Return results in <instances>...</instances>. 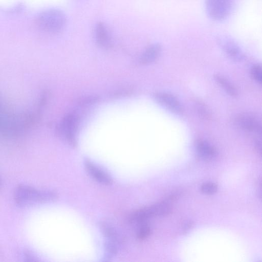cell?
<instances>
[{
    "label": "cell",
    "mask_w": 262,
    "mask_h": 262,
    "mask_svg": "<svg viewBox=\"0 0 262 262\" xmlns=\"http://www.w3.org/2000/svg\"><path fill=\"white\" fill-rule=\"evenodd\" d=\"M43 105L38 101L37 105L32 110L12 112L4 110L0 113V135L16 137L31 129L40 120Z\"/></svg>",
    "instance_id": "6da1fadb"
},
{
    "label": "cell",
    "mask_w": 262,
    "mask_h": 262,
    "mask_svg": "<svg viewBox=\"0 0 262 262\" xmlns=\"http://www.w3.org/2000/svg\"><path fill=\"white\" fill-rule=\"evenodd\" d=\"M57 198V194L54 191L38 190L26 185L18 186L14 193L15 202L20 207L49 202L56 200Z\"/></svg>",
    "instance_id": "7a4b0ae2"
},
{
    "label": "cell",
    "mask_w": 262,
    "mask_h": 262,
    "mask_svg": "<svg viewBox=\"0 0 262 262\" xmlns=\"http://www.w3.org/2000/svg\"><path fill=\"white\" fill-rule=\"evenodd\" d=\"M36 24L40 29L48 33L60 32L66 24V17L60 10L50 9L42 11L36 18Z\"/></svg>",
    "instance_id": "3957f363"
},
{
    "label": "cell",
    "mask_w": 262,
    "mask_h": 262,
    "mask_svg": "<svg viewBox=\"0 0 262 262\" xmlns=\"http://www.w3.org/2000/svg\"><path fill=\"white\" fill-rule=\"evenodd\" d=\"M232 0H206L205 7L207 14L213 20L226 19L231 11Z\"/></svg>",
    "instance_id": "277c9868"
},
{
    "label": "cell",
    "mask_w": 262,
    "mask_h": 262,
    "mask_svg": "<svg viewBox=\"0 0 262 262\" xmlns=\"http://www.w3.org/2000/svg\"><path fill=\"white\" fill-rule=\"evenodd\" d=\"M78 126V118L74 114L65 116L60 123L57 131L58 134L71 145L75 146V134Z\"/></svg>",
    "instance_id": "5b68a950"
},
{
    "label": "cell",
    "mask_w": 262,
    "mask_h": 262,
    "mask_svg": "<svg viewBox=\"0 0 262 262\" xmlns=\"http://www.w3.org/2000/svg\"><path fill=\"white\" fill-rule=\"evenodd\" d=\"M234 123L238 128L242 130L257 134L261 132L260 122L252 114H240L235 117Z\"/></svg>",
    "instance_id": "8992f818"
},
{
    "label": "cell",
    "mask_w": 262,
    "mask_h": 262,
    "mask_svg": "<svg viewBox=\"0 0 262 262\" xmlns=\"http://www.w3.org/2000/svg\"><path fill=\"white\" fill-rule=\"evenodd\" d=\"M154 97L158 103L173 113L177 114L182 113V106L173 95L165 92H159L154 95Z\"/></svg>",
    "instance_id": "52a82bcc"
},
{
    "label": "cell",
    "mask_w": 262,
    "mask_h": 262,
    "mask_svg": "<svg viewBox=\"0 0 262 262\" xmlns=\"http://www.w3.org/2000/svg\"><path fill=\"white\" fill-rule=\"evenodd\" d=\"M85 167L90 176L98 182L107 185L112 183L111 177L90 161L85 162Z\"/></svg>",
    "instance_id": "ba28073f"
},
{
    "label": "cell",
    "mask_w": 262,
    "mask_h": 262,
    "mask_svg": "<svg viewBox=\"0 0 262 262\" xmlns=\"http://www.w3.org/2000/svg\"><path fill=\"white\" fill-rule=\"evenodd\" d=\"M219 43L225 53L232 59L239 61L244 55L239 47L232 40L224 38L219 40Z\"/></svg>",
    "instance_id": "9c48e42d"
},
{
    "label": "cell",
    "mask_w": 262,
    "mask_h": 262,
    "mask_svg": "<svg viewBox=\"0 0 262 262\" xmlns=\"http://www.w3.org/2000/svg\"><path fill=\"white\" fill-rule=\"evenodd\" d=\"M95 37L97 44L100 47L108 49L112 46V39L107 27L102 22H99L96 26Z\"/></svg>",
    "instance_id": "30bf717a"
},
{
    "label": "cell",
    "mask_w": 262,
    "mask_h": 262,
    "mask_svg": "<svg viewBox=\"0 0 262 262\" xmlns=\"http://www.w3.org/2000/svg\"><path fill=\"white\" fill-rule=\"evenodd\" d=\"M195 148L199 156L204 160L213 159L217 155L215 147L205 140H197Z\"/></svg>",
    "instance_id": "8fae6325"
},
{
    "label": "cell",
    "mask_w": 262,
    "mask_h": 262,
    "mask_svg": "<svg viewBox=\"0 0 262 262\" xmlns=\"http://www.w3.org/2000/svg\"><path fill=\"white\" fill-rule=\"evenodd\" d=\"M161 50V46L154 43L147 47L140 58V63L146 65L154 62L159 56Z\"/></svg>",
    "instance_id": "7c38bea8"
},
{
    "label": "cell",
    "mask_w": 262,
    "mask_h": 262,
    "mask_svg": "<svg viewBox=\"0 0 262 262\" xmlns=\"http://www.w3.org/2000/svg\"><path fill=\"white\" fill-rule=\"evenodd\" d=\"M216 82L228 93L232 97L237 95L236 88L226 78L222 75L216 74L214 75Z\"/></svg>",
    "instance_id": "4fadbf2b"
},
{
    "label": "cell",
    "mask_w": 262,
    "mask_h": 262,
    "mask_svg": "<svg viewBox=\"0 0 262 262\" xmlns=\"http://www.w3.org/2000/svg\"><path fill=\"white\" fill-rule=\"evenodd\" d=\"M217 186L212 182H205L201 186V191L206 194H212L216 192Z\"/></svg>",
    "instance_id": "5bb4252c"
},
{
    "label": "cell",
    "mask_w": 262,
    "mask_h": 262,
    "mask_svg": "<svg viewBox=\"0 0 262 262\" xmlns=\"http://www.w3.org/2000/svg\"><path fill=\"white\" fill-rule=\"evenodd\" d=\"M151 233V229L149 226L144 224L141 226L137 232V237L139 239L144 240L147 238Z\"/></svg>",
    "instance_id": "9a60e30c"
},
{
    "label": "cell",
    "mask_w": 262,
    "mask_h": 262,
    "mask_svg": "<svg viewBox=\"0 0 262 262\" xmlns=\"http://www.w3.org/2000/svg\"><path fill=\"white\" fill-rule=\"evenodd\" d=\"M251 76L252 78L257 83H261V67L260 65L253 66L251 69Z\"/></svg>",
    "instance_id": "2e32d148"
},
{
    "label": "cell",
    "mask_w": 262,
    "mask_h": 262,
    "mask_svg": "<svg viewBox=\"0 0 262 262\" xmlns=\"http://www.w3.org/2000/svg\"><path fill=\"white\" fill-rule=\"evenodd\" d=\"M24 258L28 261H35L37 260L35 255L30 251H25L23 253Z\"/></svg>",
    "instance_id": "e0dca14e"
},
{
    "label": "cell",
    "mask_w": 262,
    "mask_h": 262,
    "mask_svg": "<svg viewBox=\"0 0 262 262\" xmlns=\"http://www.w3.org/2000/svg\"><path fill=\"white\" fill-rule=\"evenodd\" d=\"M3 110H4V108H3V107L2 106V105L0 104V113L1 112H2Z\"/></svg>",
    "instance_id": "ac0fdd59"
},
{
    "label": "cell",
    "mask_w": 262,
    "mask_h": 262,
    "mask_svg": "<svg viewBox=\"0 0 262 262\" xmlns=\"http://www.w3.org/2000/svg\"><path fill=\"white\" fill-rule=\"evenodd\" d=\"M0 184H1V179H0Z\"/></svg>",
    "instance_id": "d6986e66"
}]
</instances>
